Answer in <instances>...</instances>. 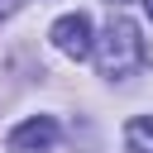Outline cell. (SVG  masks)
<instances>
[{
    "label": "cell",
    "instance_id": "1",
    "mask_svg": "<svg viewBox=\"0 0 153 153\" xmlns=\"http://www.w3.org/2000/svg\"><path fill=\"white\" fill-rule=\"evenodd\" d=\"M96 62H100V76H110V81L134 76V72L148 62V43H143L139 24L124 19V14H110V24H105L100 38H96Z\"/></svg>",
    "mask_w": 153,
    "mask_h": 153
},
{
    "label": "cell",
    "instance_id": "2",
    "mask_svg": "<svg viewBox=\"0 0 153 153\" xmlns=\"http://www.w3.org/2000/svg\"><path fill=\"white\" fill-rule=\"evenodd\" d=\"M48 38H53V48L57 53H67V57H91L96 53V33H91V19L76 10V14H62L53 29H48Z\"/></svg>",
    "mask_w": 153,
    "mask_h": 153
},
{
    "label": "cell",
    "instance_id": "3",
    "mask_svg": "<svg viewBox=\"0 0 153 153\" xmlns=\"http://www.w3.org/2000/svg\"><path fill=\"white\" fill-rule=\"evenodd\" d=\"M53 143H57V120L53 115H33V120L10 129V148L14 153H48Z\"/></svg>",
    "mask_w": 153,
    "mask_h": 153
},
{
    "label": "cell",
    "instance_id": "4",
    "mask_svg": "<svg viewBox=\"0 0 153 153\" xmlns=\"http://www.w3.org/2000/svg\"><path fill=\"white\" fill-rule=\"evenodd\" d=\"M124 143L129 153H153V115H139L124 124Z\"/></svg>",
    "mask_w": 153,
    "mask_h": 153
},
{
    "label": "cell",
    "instance_id": "5",
    "mask_svg": "<svg viewBox=\"0 0 153 153\" xmlns=\"http://www.w3.org/2000/svg\"><path fill=\"white\" fill-rule=\"evenodd\" d=\"M14 10H19V0H0V19H10Z\"/></svg>",
    "mask_w": 153,
    "mask_h": 153
},
{
    "label": "cell",
    "instance_id": "6",
    "mask_svg": "<svg viewBox=\"0 0 153 153\" xmlns=\"http://www.w3.org/2000/svg\"><path fill=\"white\" fill-rule=\"evenodd\" d=\"M143 10H148V19H153V0H143Z\"/></svg>",
    "mask_w": 153,
    "mask_h": 153
}]
</instances>
